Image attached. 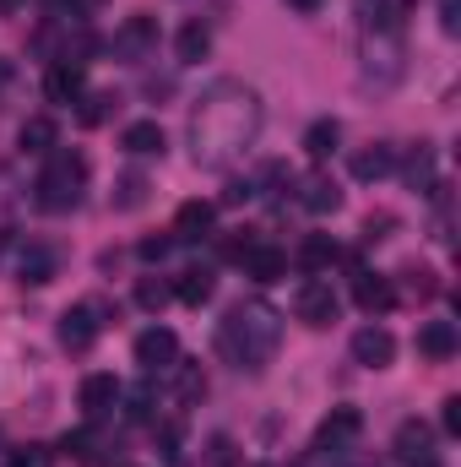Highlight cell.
Here are the masks:
<instances>
[{"mask_svg":"<svg viewBox=\"0 0 461 467\" xmlns=\"http://www.w3.org/2000/svg\"><path fill=\"white\" fill-rule=\"evenodd\" d=\"M44 93H49V104H77V99L87 93V71H82V60H55L49 77H44Z\"/></svg>","mask_w":461,"mask_h":467,"instance_id":"7c38bea8","label":"cell"},{"mask_svg":"<svg viewBox=\"0 0 461 467\" xmlns=\"http://www.w3.org/2000/svg\"><path fill=\"white\" fill-rule=\"evenodd\" d=\"M55 266H60V261H55V250H49V244H27V250H22V261H16V277H22L27 288H44V283L55 277Z\"/></svg>","mask_w":461,"mask_h":467,"instance_id":"7402d4cb","label":"cell"},{"mask_svg":"<svg viewBox=\"0 0 461 467\" xmlns=\"http://www.w3.org/2000/svg\"><path fill=\"white\" fill-rule=\"evenodd\" d=\"M277 343H282V316L266 299L233 305L223 316V327H218V353L229 358L239 375H261L277 358Z\"/></svg>","mask_w":461,"mask_h":467,"instance_id":"7a4b0ae2","label":"cell"},{"mask_svg":"<svg viewBox=\"0 0 461 467\" xmlns=\"http://www.w3.org/2000/svg\"><path fill=\"white\" fill-rule=\"evenodd\" d=\"M358 430H364V413L358 408H332V419H321V430H315V462H343L347 446L358 441Z\"/></svg>","mask_w":461,"mask_h":467,"instance_id":"5b68a950","label":"cell"},{"mask_svg":"<svg viewBox=\"0 0 461 467\" xmlns=\"http://www.w3.org/2000/svg\"><path fill=\"white\" fill-rule=\"evenodd\" d=\"M396 457L407 467H435L440 462V451H435V430L424 424V419H407L402 430H396Z\"/></svg>","mask_w":461,"mask_h":467,"instance_id":"9c48e42d","label":"cell"},{"mask_svg":"<svg viewBox=\"0 0 461 467\" xmlns=\"http://www.w3.org/2000/svg\"><path fill=\"white\" fill-rule=\"evenodd\" d=\"M288 5H293V11H321L326 0H288Z\"/></svg>","mask_w":461,"mask_h":467,"instance_id":"60d3db41","label":"cell"},{"mask_svg":"<svg viewBox=\"0 0 461 467\" xmlns=\"http://www.w3.org/2000/svg\"><path fill=\"white\" fill-rule=\"evenodd\" d=\"M239 261H244V277L261 283V288H271V283L288 277V250H277V244H261V239H255Z\"/></svg>","mask_w":461,"mask_h":467,"instance_id":"30bf717a","label":"cell"},{"mask_svg":"<svg viewBox=\"0 0 461 467\" xmlns=\"http://www.w3.org/2000/svg\"><path fill=\"white\" fill-rule=\"evenodd\" d=\"M391 229H396V218H391V213L369 218V223H364V244H374V239H391Z\"/></svg>","mask_w":461,"mask_h":467,"instance_id":"8d00e7d4","label":"cell"},{"mask_svg":"<svg viewBox=\"0 0 461 467\" xmlns=\"http://www.w3.org/2000/svg\"><path fill=\"white\" fill-rule=\"evenodd\" d=\"M169 299H174V288H169V283H158V277H141V283H136V305H141L147 316H158Z\"/></svg>","mask_w":461,"mask_h":467,"instance_id":"4dcf8cb0","label":"cell"},{"mask_svg":"<svg viewBox=\"0 0 461 467\" xmlns=\"http://www.w3.org/2000/svg\"><path fill=\"white\" fill-rule=\"evenodd\" d=\"M11 467H55V457H49V446H22L11 457Z\"/></svg>","mask_w":461,"mask_h":467,"instance_id":"e575fe53","label":"cell"},{"mask_svg":"<svg viewBox=\"0 0 461 467\" xmlns=\"http://www.w3.org/2000/svg\"><path fill=\"white\" fill-rule=\"evenodd\" d=\"M77 402H82V413L87 419H109L119 402V380L115 375H87L82 380V391H77Z\"/></svg>","mask_w":461,"mask_h":467,"instance_id":"2e32d148","label":"cell"},{"mask_svg":"<svg viewBox=\"0 0 461 467\" xmlns=\"http://www.w3.org/2000/svg\"><path fill=\"white\" fill-rule=\"evenodd\" d=\"M115 109H119L115 93H82V99H77V125H82V130H98Z\"/></svg>","mask_w":461,"mask_h":467,"instance_id":"f546056e","label":"cell"},{"mask_svg":"<svg viewBox=\"0 0 461 467\" xmlns=\"http://www.w3.org/2000/svg\"><path fill=\"white\" fill-rule=\"evenodd\" d=\"M402 174H407V185H413V191H435V185H440V180H435V147H429V141H418V147L407 152Z\"/></svg>","mask_w":461,"mask_h":467,"instance_id":"83f0119b","label":"cell"},{"mask_svg":"<svg viewBox=\"0 0 461 467\" xmlns=\"http://www.w3.org/2000/svg\"><path fill=\"white\" fill-rule=\"evenodd\" d=\"M402 277H407V294H413L418 305H429V299L440 294V283H435V272H424V266H418V272H402Z\"/></svg>","mask_w":461,"mask_h":467,"instance_id":"d6a6232c","label":"cell"},{"mask_svg":"<svg viewBox=\"0 0 461 467\" xmlns=\"http://www.w3.org/2000/svg\"><path fill=\"white\" fill-rule=\"evenodd\" d=\"M261 136V99L244 82H212L190 109V158L212 174L233 169Z\"/></svg>","mask_w":461,"mask_h":467,"instance_id":"6da1fadb","label":"cell"},{"mask_svg":"<svg viewBox=\"0 0 461 467\" xmlns=\"http://www.w3.org/2000/svg\"><path fill=\"white\" fill-rule=\"evenodd\" d=\"M233 462H239L233 435H212V441H207V467H233Z\"/></svg>","mask_w":461,"mask_h":467,"instance_id":"1f68e13d","label":"cell"},{"mask_svg":"<svg viewBox=\"0 0 461 467\" xmlns=\"http://www.w3.org/2000/svg\"><path fill=\"white\" fill-rule=\"evenodd\" d=\"M353 305H358L364 316H385V310L396 305V283L380 277V272H358V277H353Z\"/></svg>","mask_w":461,"mask_h":467,"instance_id":"4fadbf2b","label":"cell"},{"mask_svg":"<svg viewBox=\"0 0 461 467\" xmlns=\"http://www.w3.org/2000/svg\"><path fill=\"white\" fill-rule=\"evenodd\" d=\"M440 27H446V33H456L461 27V5L456 0H440Z\"/></svg>","mask_w":461,"mask_h":467,"instance_id":"ab89813d","label":"cell"},{"mask_svg":"<svg viewBox=\"0 0 461 467\" xmlns=\"http://www.w3.org/2000/svg\"><path fill=\"white\" fill-rule=\"evenodd\" d=\"M207 49H212V33H207V22H185V27H179V38H174V55H179V66H196V60H207Z\"/></svg>","mask_w":461,"mask_h":467,"instance_id":"4316f807","label":"cell"},{"mask_svg":"<svg viewBox=\"0 0 461 467\" xmlns=\"http://www.w3.org/2000/svg\"><path fill=\"white\" fill-rule=\"evenodd\" d=\"M147 196H152V180L141 169H125L115 180V196L109 202H115V213H136V207H147Z\"/></svg>","mask_w":461,"mask_h":467,"instance_id":"d4e9b609","label":"cell"},{"mask_svg":"<svg viewBox=\"0 0 461 467\" xmlns=\"http://www.w3.org/2000/svg\"><path fill=\"white\" fill-rule=\"evenodd\" d=\"M343 261V244L332 239V234H310L304 244H299V266L310 272V277H321L326 266H337Z\"/></svg>","mask_w":461,"mask_h":467,"instance_id":"ffe728a7","label":"cell"},{"mask_svg":"<svg viewBox=\"0 0 461 467\" xmlns=\"http://www.w3.org/2000/svg\"><path fill=\"white\" fill-rule=\"evenodd\" d=\"M98 332H104V321H98V310H93V305H71V310L60 316V348L87 353L93 343H98Z\"/></svg>","mask_w":461,"mask_h":467,"instance_id":"ba28073f","label":"cell"},{"mask_svg":"<svg viewBox=\"0 0 461 467\" xmlns=\"http://www.w3.org/2000/svg\"><path fill=\"white\" fill-rule=\"evenodd\" d=\"M174 288V299L179 305H190V310H201L207 299H212V288H218V277L207 272V266H190V272H179V283H169Z\"/></svg>","mask_w":461,"mask_h":467,"instance_id":"603a6c76","label":"cell"},{"mask_svg":"<svg viewBox=\"0 0 461 467\" xmlns=\"http://www.w3.org/2000/svg\"><path fill=\"white\" fill-rule=\"evenodd\" d=\"M385 174H396V147L391 141H369L364 152H353V180H385Z\"/></svg>","mask_w":461,"mask_h":467,"instance_id":"d6986e66","label":"cell"},{"mask_svg":"<svg viewBox=\"0 0 461 467\" xmlns=\"http://www.w3.org/2000/svg\"><path fill=\"white\" fill-rule=\"evenodd\" d=\"M212 223H218V207L212 202H185L179 213H174V244H196V239H207L212 234Z\"/></svg>","mask_w":461,"mask_h":467,"instance_id":"5bb4252c","label":"cell"},{"mask_svg":"<svg viewBox=\"0 0 461 467\" xmlns=\"http://www.w3.org/2000/svg\"><path fill=\"white\" fill-rule=\"evenodd\" d=\"M293 316H299L304 327L326 332V327L343 316V299H337V288H332L326 277H310V283H299V294H293Z\"/></svg>","mask_w":461,"mask_h":467,"instance_id":"8992f818","label":"cell"},{"mask_svg":"<svg viewBox=\"0 0 461 467\" xmlns=\"http://www.w3.org/2000/svg\"><path fill=\"white\" fill-rule=\"evenodd\" d=\"M337 147H343V125H337L332 115H326V119H315V125L304 130V152H310L315 163H326V158H332Z\"/></svg>","mask_w":461,"mask_h":467,"instance_id":"484cf974","label":"cell"},{"mask_svg":"<svg viewBox=\"0 0 461 467\" xmlns=\"http://www.w3.org/2000/svg\"><path fill=\"white\" fill-rule=\"evenodd\" d=\"M250 196H255V185H250V180H233L229 191H223V202H229V207H239V202H250Z\"/></svg>","mask_w":461,"mask_h":467,"instance_id":"f35d334b","label":"cell"},{"mask_svg":"<svg viewBox=\"0 0 461 467\" xmlns=\"http://www.w3.org/2000/svg\"><path fill=\"white\" fill-rule=\"evenodd\" d=\"M358 467H364V462H358Z\"/></svg>","mask_w":461,"mask_h":467,"instance_id":"b9f144b4","label":"cell"},{"mask_svg":"<svg viewBox=\"0 0 461 467\" xmlns=\"http://www.w3.org/2000/svg\"><path fill=\"white\" fill-rule=\"evenodd\" d=\"M152 49H158V22L152 16H130L115 33V55H125V60H147Z\"/></svg>","mask_w":461,"mask_h":467,"instance_id":"9a60e30c","label":"cell"},{"mask_svg":"<svg viewBox=\"0 0 461 467\" xmlns=\"http://www.w3.org/2000/svg\"><path fill=\"white\" fill-rule=\"evenodd\" d=\"M82 191H87V158L71 152V147L44 152V174L33 180V202L44 213H71L82 202Z\"/></svg>","mask_w":461,"mask_h":467,"instance_id":"3957f363","label":"cell"},{"mask_svg":"<svg viewBox=\"0 0 461 467\" xmlns=\"http://www.w3.org/2000/svg\"><path fill=\"white\" fill-rule=\"evenodd\" d=\"M119 147L130 152V158H163V125L158 119H136V125H125V136H119Z\"/></svg>","mask_w":461,"mask_h":467,"instance_id":"44dd1931","label":"cell"},{"mask_svg":"<svg viewBox=\"0 0 461 467\" xmlns=\"http://www.w3.org/2000/svg\"><path fill=\"white\" fill-rule=\"evenodd\" d=\"M179 358V337L169 332V327H147L141 337H136V364L147 369V375H158V369H169Z\"/></svg>","mask_w":461,"mask_h":467,"instance_id":"8fae6325","label":"cell"},{"mask_svg":"<svg viewBox=\"0 0 461 467\" xmlns=\"http://www.w3.org/2000/svg\"><path fill=\"white\" fill-rule=\"evenodd\" d=\"M55 136H60V130H55V119H49V115L22 119V130H16L22 152H38V158H44V152H55Z\"/></svg>","mask_w":461,"mask_h":467,"instance_id":"f1b7e54d","label":"cell"},{"mask_svg":"<svg viewBox=\"0 0 461 467\" xmlns=\"http://www.w3.org/2000/svg\"><path fill=\"white\" fill-rule=\"evenodd\" d=\"M402 71H407V44H402V33H364V82L396 88Z\"/></svg>","mask_w":461,"mask_h":467,"instance_id":"277c9868","label":"cell"},{"mask_svg":"<svg viewBox=\"0 0 461 467\" xmlns=\"http://www.w3.org/2000/svg\"><path fill=\"white\" fill-rule=\"evenodd\" d=\"M169 250H174V234H158V239H141V250H136V255H141V261H163Z\"/></svg>","mask_w":461,"mask_h":467,"instance_id":"d590c367","label":"cell"},{"mask_svg":"<svg viewBox=\"0 0 461 467\" xmlns=\"http://www.w3.org/2000/svg\"><path fill=\"white\" fill-rule=\"evenodd\" d=\"M169 375H174V397H179V408H196V402L207 397V375H201V364L174 358V364H169Z\"/></svg>","mask_w":461,"mask_h":467,"instance_id":"cb8c5ba5","label":"cell"},{"mask_svg":"<svg viewBox=\"0 0 461 467\" xmlns=\"http://www.w3.org/2000/svg\"><path fill=\"white\" fill-rule=\"evenodd\" d=\"M456 348H461L456 321H424V327H418V353H424V358L446 364V358H456Z\"/></svg>","mask_w":461,"mask_h":467,"instance_id":"e0dca14e","label":"cell"},{"mask_svg":"<svg viewBox=\"0 0 461 467\" xmlns=\"http://www.w3.org/2000/svg\"><path fill=\"white\" fill-rule=\"evenodd\" d=\"M347 353H353V364H364V369H385V364L396 358V337H391L380 321H369V327H358V332H353Z\"/></svg>","mask_w":461,"mask_h":467,"instance_id":"52a82bcc","label":"cell"},{"mask_svg":"<svg viewBox=\"0 0 461 467\" xmlns=\"http://www.w3.org/2000/svg\"><path fill=\"white\" fill-rule=\"evenodd\" d=\"M446 435H461V397H446V413H440Z\"/></svg>","mask_w":461,"mask_h":467,"instance_id":"74e56055","label":"cell"},{"mask_svg":"<svg viewBox=\"0 0 461 467\" xmlns=\"http://www.w3.org/2000/svg\"><path fill=\"white\" fill-rule=\"evenodd\" d=\"M119 397H125V391H119ZM125 402H130V408H125V413H130V419H136V424H147V419H152V413H158V408H152V386H136V391H130V397H125Z\"/></svg>","mask_w":461,"mask_h":467,"instance_id":"836d02e7","label":"cell"},{"mask_svg":"<svg viewBox=\"0 0 461 467\" xmlns=\"http://www.w3.org/2000/svg\"><path fill=\"white\" fill-rule=\"evenodd\" d=\"M299 207H304V213H315V218L337 213V207H343L337 180H332V174H310V180H299Z\"/></svg>","mask_w":461,"mask_h":467,"instance_id":"ac0fdd59","label":"cell"}]
</instances>
